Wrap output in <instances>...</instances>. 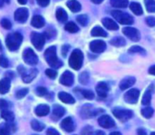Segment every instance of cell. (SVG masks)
I'll list each match as a JSON object with an SVG mask.
<instances>
[{"instance_id":"cell-1","label":"cell","mask_w":155,"mask_h":135,"mask_svg":"<svg viewBox=\"0 0 155 135\" xmlns=\"http://www.w3.org/2000/svg\"><path fill=\"white\" fill-rule=\"evenodd\" d=\"M22 41H23V35L17 32L7 35L5 38L6 46L10 51H16L20 47Z\"/></svg>"},{"instance_id":"cell-2","label":"cell","mask_w":155,"mask_h":135,"mask_svg":"<svg viewBox=\"0 0 155 135\" xmlns=\"http://www.w3.org/2000/svg\"><path fill=\"white\" fill-rule=\"evenodd\" d=\"M45 58L47 64L54 68H60L63 65V63L57 58L55 46H51L46 49L45 52Z\"/></svg>"},{"instance_id":"cell-3","label":"cell","mask_w":155,"mask_h":135,"mask_svg":"<svg viewBox=\"0 0 155 135\" xmlns=\"http://www.w3.org/2000/svg\"><path fill=\"white\" fill-rule=\"evenodd\" d=\"M83 62H84L83 53L79 49H75L72 53L69 58V65L74 70H79L83 65Z\"/></svg>"},{"instance_id":"cell-4","label":"cell","mask_w":155,"mask_h":135,"mask_svg":"<svg viewBox=\"0 0 155 135\" xmlns=\"http://www.w3.org/2000/svg\"><path fill=\"white\" fill-rule=\"evenodd\" d=\"M17 70H18L19 74H21L24 83H25V84L31 83V82L35 78V76L37 75V74H38V71H37L36 69L32 68V69L26 70V69H25L24 66H22V65L18 66Z\"/></svg>"},{"instance_id":"cell-5","label":"cell","mask_w":155,"mask_h":135,"mask_svg":"<svg viewBox=\"0 0 155 135\" xmlns=\"http://www.w3.org/2000/svg\"><path fill=\"white\" fill-rule=\"evenodd\" d=\"M111 15L122 25H132L134 24V18L129 14L119 11V10H114L111 12Z\"/></svg>"},{"instance_id":"cell-6","label":"cell","mask_w":155,"mask_h":135,"mask_svg":"<svg viewBox=\"0 0 155 135\" xmlns=\"http://www.w3.org/2000/svg\"><path fill=\"white\" fill-rule=\"evenodd\" d=\"M113 114L121 122H127L134 115L132 111L126 109H121V108H114L113 110Z\"/></svg>"},{"instance_id":"cell-7","label":"cell","mask_w":155,"mask_h":135,"mask_svg":"<svg viewBox=\"0 0 155 135\" xmlns=\"http://www.w3.org/2000/svg\"><path fill=\"white\" fill-rule=\"evenodd\" d=\"M23 59L29 65H35L38 63V57L31 48H26L23 53Z\"/></svg>"},{"instance_id":"cell-8","label":"cell","mask_w":155,"mask_h":135,"mask_svg":"<svg viewBox=\"0 0 155 135\" xmlns=\"http://www.w3.org/2000/svg\"><path fill=\"white\" fill-rule=\"evenodd\" d=\"M31 42L37 50H41L44 47L45 42V36L43 34L33 32L31 34Z\"/></svg>"},{"instance_id":"cell-9","label":"cell","mask_w":155,"mask_h":135,"mask_svg":"<svg viewBox=\"0 0 155 135\" xmlns=\"http://www.w3.org/2000/svg\"><path fill=\"white\" fill-rule=\"evenodd\" d=\"M140 91L138 89H131L124 94V101L128 104H134L138 102Z\"/></svg>"},{"instance_id":"cell-10","label":"cell","mask_w":155,"mask_h":135,"mask_svg":"<svg viewBox=\"0 0 155 135\" xmlns=\"http://www.w3.org/2000/svg\"><path fill=\"white\" fill-rule=\"evenodd\" d=\"M90 49L95 54H100L106 49V44L103 40H94L90 43Z\"/></svg>"},{"instance_id":"cell-11","label":"cell","mask_w":155,"mask_h":135,"mask_svg":"<svg viewBox=\"0 0 155 135\" xmlns=\"http://www.w3.org/2000/svg\"><path fill=\"white\" fill-rule=\"evenodd\" d=\"M123 33L132 41L134 42H137L140 40V33L136 28L134 27H124L123 29Z\"/></svg>"},{"instance_id":"cell-12","label":"cell","mask_w":155,"mask_h":135,"mask_svg":"<svg viewBox=\"0 0 155 135\" xmlns=\"http://www.w3.org/2000/svg\"><path fill=\"white\" fill-rule=\"evenodd\" d=\"M98 123L100 124L101 127L105 128V129H110L115 125L114 121L109 115H102L98 119Z\"/></svg>"},{"instance_id":"cell-13","label":"cell","mask_w":155,"mask_h":135,"mask_svg":"<svg viewBox=\"0 0 155 135\" xmlns=\"http://www.w3.org/2000/svg\"><path fill=\"white\" fill-rule=\"evenodd\" d=\"M28 18V10L27 8L22 7V8H18L15 12V19L17 22L20 23H25Z\"/></svg>"},{"instance_id":"cell-14","label":"cell","mask_w":155,"mask_h":135,"mask_svg":"<svg viewBox=\"0 0 155 135\" xmlns=\"http://www.w3.org/2000/svg\"><path fill=\"white\" fill-rule=\"evenodd\" d=\"M74 74L69 71H65L60 77V83L63 85L71 86L74 84Z\"/></svg>"},{"instance_id":"cell-15","label":"cell","mask_w":155,"mask_h":135,"mask_svg":"<svg viewBox=\"0 0 155 135\" xmlns=\"http://www.w3.org/2000/svg\"><path fill=\"white\" fill-rule=\"evenodd\" d=\"M61 127L66 133H72L75 129V125L71 117H66L65 119H64L61 123Z\"/></svg>"},{"instance_id":"cell-16","label":"cell","mask_w":155,"mask_h":135,"mask_svg":"<svg viewBox=\"0 0 155 135\" xmlns=\"http://www.w3.org/2000/svg\"><path fill=\"white\" fill-rule=\"evenodd\" d=\"M135 81H136L135 78L133 77V76L125 77V78H124V79L121 81V83H120V84H119V87H120V89H121L122 91H124V90H126V89L132 87V86L135 84Z\"/></svg>"},{"instance_id":"cell-17","label":"cell","mask_w":155,"mask_h":135,"mask_svg":"<svg viewBox=\"0 0 155 135\" xmlns=\"http://www.w3.org/2000/svg\"><path fill=\"white\" fill-rule=\"evenodd\" d=\"M96 93L98 94L99 97L101 98H105L107 96L108 91H109V87L108 85L104 83V82H100L97 85H96Z\"/></svg>"},{"instance_id":"cell-18","label":"cell","mask_w":155,"mask_h":135,"mask_svg":"<svg viewBox=\"0 0 155 135\" xmlns=\"http://www.w3.org/2000/svg\"><path fill=\"white\" fill-rule=\"evenodd\" d=\"M65 113L64 108H63L60 105H54L53 108V113H52V119L54 121H58L60 118H62L64 116Z\"/></svg>"},{"instance_id":"cell-19","label":"cell","mask_w":155,"mask_h":135,"mask_svg":"<svg viewBox=\"0 0 155 135\" xmlns=\"http://www.w3.org/2000/svg\"><path fill=\"white\" fill-rule=\"evenodd\" d=\"M11 122H8V123H4L0 126V134H10L12 133H15V126L13 123H10Z\"/></svg>"},{"instance_id":"cell-20","label":"cell","mask_w":155,"mask_h":135,"mask_svg":"<svg viewBox=\"0 0 155 135\" xmlns=\"http://www.w3.org/2000/svg\"><path fill=\"white\" fill-rule=\"evenodd\" d=\"M10 85H11V82L10 79L5 77L4 79H2L0 81V94H5L6 93H8L9 89H10Z\"/></svg>"},{"instance_id":"cell-21","label":"cell","mask_w":155,"mask_h":135,"mask_svg":"<svg viewBox=\"0 0 155 135\" xmlns=\"http://www.w3.org/2000/svg\"><path fill=\"white\" fill-rule=\"evenodd\" d=\"M49 112H50V108L46 104H40L35 110V113L37 116H45L49 114Z\"/></svg>"},{"instance_id":"cell-22","label":"cell","mask_w":155,"mask_h":135,"mask_svg":"<svg viewBox=\"0 0 155 135\" xmlns=\"http://www.w3.org/2000/svg\"><path fill=\"white\" fill-rule=\"evenodd\" d=\"M58 98H59L63 103H64V104H74V102H75V101H74V98L71 94H67V93H64V92L59 93Z\"/></svg>"},{"instance_id":"cell-23","label":"cell","mask_w":155,"mask_h":135,"mask_svg":"<svg viewBox=\"0 0 155 135\" xmlns=\"http://www.w3.org/2000/svg\"><path fill=\"white\" fill-rule=\"evenodd\" d=\"M31 25L35 28H41L45 25V19L41 15H36L32 18Z\"/></svg>"},{"instance_id":"cell-24","label":"cell","mask_w":155,"mask_h":135,"mask_svg":"<svg viewBox=\"0 0 155 135\" xmlns=\"http://www.w3.org/2000/svg\"><path fill=\"white\" fill-rule=\"evenodd\" d=\"M153 91V85H150L149 89L145 92L143 99H142V104L143 105H149L152 101V92Z\"/></svg>"},{"instance_id":"cell-25","label":"cell","mask_w":155,"mask_h":135,"mask_svg":"<svg viewBox=\"0 0 155 135\" xmlns=\"http://www.w3.org/2000/svg\"><path fill=\"white\" fill-rule=\"evenodd\" d=\"M102 22H103L104 25L109 30H117L119 28L118 25L111 18H104L102 20Z\"/></svg>"},{"instance_id":"cell-26","label":"cell","mask_w":155,"mask_h":135,"mask_svg":"<svg viewBox=\"0 0 155 135\" xmlns=\"http://www.w3.org/2000/svg\"><path fill=\"white\" fill-rule=\"evenodd\" d=\"M67 6L69 7V9L74 12V13H76V12H79L82 8L81 6V4L76 1V0H68L67 3H66Z\"/></svg>"},{"instance_id":"cell-27","label":"cell","mask_w":155,"mask_h":135,"mask_svg":"<svg viewBox=\"0 0 155 135\" xmlns=\"http://www.w3.org/2000/svg\"><path fill=\"white\" fill-rule=\"evenodd\" d=\"M98 113L96 110L94 109H89V108H86V107H84L81 111V115L83 118L84 119H87V118H91L94 115H96Z\"/></svg>"},{"instance_id":"cell-28","label":"cell","mask_w":155,"mask_h":135,"mask_svg":"<svg viewBox=\"0 0 155 135\" xmlns=\"http://www.w3.org/2000/svg\"><path fill=\"white\" fill-rule=\"evenodd\" d=\"M56 18L59 22L61 23H65L67 21V18H68V15H67V13L62 8V7H59L57 10H56Z\"/></svg>"},{"instance_id":"cell-29","label":"cell","mask_w":155,"mask_h":135,"mask_svg":"<svg viewBox=\"0 0 155 135\" xmlns=\"http://www.w3.org/2000/svg\"><path fill=\"white\" fill-rule=\"evenodd\" d=\"M1 116L6 122H13L14 119H15L14 114L11 111L7 110V109H3V111L1 112Z\"/></svg>"},{"instance_id":"cell-30","label":"cell","mask_w":155,"mask_h":135,"mask_svg":"<svg viewBox=\"0 0 155 135\" xmlns=\"http://www.w3.org/2000/svg\"><path fill=\"white\" fill-rule=\"evenodd\" d=\"M110 3L114 7L124 8L128 5L129 1L128 0H110Z\"/></svg>"},{"instance_id":"cell-31","label":"cell","mask_w":155,"mask_h":135,"mask_svg":"<svg viewBox=\"0 0 155 135\" xmlns=\"http://www.w3.org/2000/svg\"><path fill=\"white\" fill-rule=\"evenodd\" d=\"M91 35L93 36H104V37H106L107 36V33L101 27V26H95L93 28L92 32H91Z\"/></svg>"},{"instance_id":"cell-32","label":"cell","mask_w":155,"mask_h":135,"mask_svg":"<svg viewBox=\"0 0 155 135\" xmlns=\"http://www.w3.org/2000/svg\"><path fill=\"white\" fill-rule=\"evenodd\" d=\"M111 44H113L114 46H117V47H122L125 44V39L121 37V36H117V37H114L113 38L111 41H110Z\"/></svg>"},{"instance_id":"cell-33","label":"cell","mask_w":155,"mask_h":135,"mask_svg":"<svg viewBox=\"0 0 155 135\" xmlns=\"http://www.w3.org/2000/svg\"><path fill=\"white\" fill-rule=\"evenodd\" d=\"M130 8L131 10L133 11V13H134L135 15H143V8L141 6L140 4L138 3H135V2H133L131 5H130Z\"/></svg>"},{"instance_id":"cell-34","label":"cell","mask_w":155,"mask_h":135,"mask_svg":"<svg viewBox=\"0 0 155 135\" xmlns=\"http://www.w3.org/2000/svg\"><path fill=\"white\" fill-rule=\"evenodd\" d=\"M31 127L33 130L36 131V132H41L45 129V124L40 123L39 121L37 120H33L31 122Z\"/></svg>"},{"instance_id":"cell-35","label":"cell","mask_w":155,"mask_h":135,"mask_svg":"<svg viewBox=\"0 0 155 135\" xmlns=\"http://www.w3.org/2000/svg\"><path fill=\"white\" fill-rule=\"evenodd\" d=\"M64 29L66 31H68L69 33H77L79 31V27L76 25V24H74V22H68L65 26Z\"/></svg>"},{"instance_id":"cell-36","label":"cell","mask_w":155,"mask_h":135,"mask_svg":"<svg viewBox=\"0 0 155 135\" xmlns=\"http://www.w3.org/2000/svg\"><path fill=\"white\" fill-rule=\"evenodd\" d=\"M144 3L148 12L155 13V0H144Z\"/></svg>"},{"instance_id":"cell-37","label":"cell","mask_w":155,"mask_h":135,"mask_svg":"<svg viewBox=\"0 0 155 135\" xmlns=\"http://www.w3.org/2000/svg\"><path fill=\"white\" fill-rule=\"evenodd\" d=\"M129 53L131 54H141L143 55H144L146 54L145 50L140 46H137V45H134V46H132L130 49H129Z\"/></svg>"},{"instance_id":"cell-38","label":"cell","mask_w":155,"mask_h":135,"mask_svg":"<svg viewBox=\"0 0 155 135\" xmlns=\"http://www.w3.org/2000/svg\"><path fill=\"white\" fill-rule=\"evenodd\" d=\"M153 113H154V110H153V108H151V107H145V108H143V109L142 110V114H143V116L145 117V118H147V119L151 118V117L153 116Z\"/></svg>"},{"instance_id":"cell-39","label":"cell","mask_w":155,"mask_h":135,"mask_svg":"<svg viewBox=\"0 0 155 135\" xmlns=\"http://www.w3.org/2000/svg\"><path fill=\"white\" fill-rule=\"evenodd\" d=\"M76 21L82 25V26H85L88 23V16L86 15H80L76 17Z\"/></svg>"},{"instance_id":"cell-40","label":"cell","mask_w":155,"mask_h":135,"mask_svg":"<svg viewBox=\"0 0 155 135\" xmlns=\"http://www.w3.org/2000/svg\"><path fill=\"white\" fill-rule=\"evenodd\" d=\"M89 81V74L87 72H83L79 75V82L82 84H86Z\"/></svg>"},{"instance_id":"cell-41","label":"cell","mask_w":155,"mask_h":135,"mask_svg":"<svg viewBox=\"0 0 155 135\" xmlns=\"http://www.w3.org/2000/svg\"><path fill=\"white\" fill-rule=\"evenodd\" d=\"M27 94H28V89H27V88H23V89L18 90V91L15 93V97H16L17 99H22V98H24Z\"/></svg>"},{"instance_id":"cell-42","label":"cell","mask_w":155,"mask_h":135,"mask_svg":"<svg viewBox=\"0 0 155 135\" xmlns=\"http://www.w3.org/2000/svg\"><path fill=\"white\" fill-rule=\"evenodd\" d=\"M81 94H83V96H84L85 99L93 100V99L94 98V94L92 91H89V90H83V91H81Z\"/></svg>"},{"instance_id":"cell-43","label":"cell","mask_w":155,"mask_h":135,"mask_svg":"<svg viewBox=\"0 0 155 135\" xmlns=\"http://www.w3.org/2000/svg\"><path fill=\"white\" fill-rule=\"evenodd\" d=\"M8 65H9V62H8L7 58L5 55L1 54L0 55V66L3 68H6V67H8Z\"/></svg>"},{"instance_id":"cell-44","label":"cell","mask_w":155,"mask_h":135,"mask_svg":"<svg viewBox=\"0 0 155 135\" xmlns=\"http://www.w3.org/2000/svg\"><path fill=\"white\" fill-rule=\"evenodd\" d=\"M0 24H1V25H2L5 29H11V27H12V23H11L8 19H6V18L2 19L1 22H0Z\"/></svg>"},{"instance_id":"cell-45","label":"cell","mask_w":155,"mask_h":135,"mask_svg":"<svg viewBox=\"0 0 155 135\" xmlns=\"http://www.w3.org/2000/svg\"><path fill=\"white\" fill-rule=\"evenodd\" d=\"M45 74H46L49 78H51V79H54V78L57 76V73H56V71H54V69H46V70H45Z\"/></svg>"},{"instance_id":"cell-46","label":"cell","mask_w":155,"mask_h":135,"mask_svg":"<svg viewBox=\"0 0 155 135\" xmlns=\"http://www.w3.org/2000/svg\"><path fill=\"white\" fill-rule=\"evenodd\" d=\"M45 38H47V39H50V38H52V37H54V35H55V31H54V29H51V28H48L45 32Z\"/></svg>"},{"instance_id":"cell-47","label":"cell","mask_w":155,"mask_h":135,"mask_svg":"<svg viewBox=\"0 0 155 135\" xmlns=\"http://www.w3.org/2000/svg\"><path fill=\"white\" fill-rule=\"evenodd\" d=\"M36 94H37L39 96H45V95L47 94V90H46L45 87L39 86V87L36 88Z\"/></svg>"},{"instance_id":"cell-48","label":"cell","mask_w":155,"mask_h":135,"mask_svg":"<svg viewBox=\"0 0 155 135\" xmlns=\"http://www.w3.org/2000/svg\"><path fill=\"white\" fill-rule=\"evenodd\" d=\"M146 21V24L149 25V26H155V17L153 16H149L145 19Z\"/></svg>"},{"instance_id":"cell-49","label":"cell","mask_w":155,"mask_h":135,"mask_svg":"<svg viewBox=\"0 0 155 135\" xmlns=\"http://www.w3.org/2000/svg\"><path fill=\"white\" fill-rule=\"evenodd\" d=\"M36 2H37V4H38L40 6L45 7V6H46V5H49L50 0H36Z\"/></svg>"},{"instance_id":"cell-50","label":"cell","mask_w":155,"mask_h":135,"mask_svg":"<svg viewBox=\"0 0 155 135\" xmlns=\"http://www.w3.org/2000/svg\"><path fill=\"white\" fill-rule=\"evenodd\" d=\"M92 133H93V130L91 127H86L82 132V134H92Z\"/></svg>"},{"instance_id":"cell-51","label":"cell","mask_w":155,"mask_h":135,"mask_svg":"<svg viewBox=\"0 0 155 135\" xmlns=\"http://www.w3.org/2000/svg\"><path fill=\"white\" fill-rule=\"evenodd\" d=\"M7 107H8V103L5 100H0V108L6 109Z\"/></svg>"},{"instance_id":"cell-52","label":"cell","mask_w":155,"mask_h":135,"mask_svg":"<svg viewBox=\"0 0 155 135\" xmlns=\"http://www.w3.org/2000/svg\"><path fill=\"white\" fill-rule=\"evenodd\" d=\"M46 134L48 135H51V134H54V135H59V133L56 131V130H54V129H52V128H50V129H48L47 130V132H46Z\"/></svg>"},{"instance_id":"cell-53","label":"cell","mask_w":155,"mask_h":135,"mask_svg":"<svg viewBox=\"0 0 155 135\" xmlns=\"http://www.w3.org/2000/svg\"><path fill=\"white\" fill-rule=\"evenodd\" d=\"M68 50H69V46L68 45H64L62 47V54L64 56H66V54L68 53Z\"/></svg>"},{"instance_id":"cell-54","label":"cell","mask_w":155,"mask_h":135,"mask_svg":"<svg viewBox=\"0 0 155 135\" xmlns=\"http://www.w3.org/2000/svg\"><path fill=\"white\" fill-rule=\"evenodd\" d=\"M149 74H153V75H155V65H153L150 67L149 69Z\"/></svg>"},{"instance_id":"cell-55","label":"cell","mask_w":155,"mask_h":135,"mask_svg":"<svg viewBox=\"0 0 155 135\" xmlns=\"http://www.w3.org/2000/svg\"><path fill=\"white\" fill-rule=\"evenodd\" d=\"M137 133H138V134H143V135L146 134V133H145V131H144L143 129H138V130H137Z\"/></svg>"},{"instance_id":"cell-56","label":"cell","mask_w":155,"mask_h":135,"mask_svg":"<svg viewBox=\"0 0 155 135\" xmlns=\"http://www.w3.org/2000/svg\"><path fill=\"white\" fill-rule=\"evenodd\" d=\"M17 1H18V3L21 4V5H25V4L27 3V0H17Z\"/></svg>"},{"instance_id":"cell-57","label":"cell","mask_w":155,"mask_h":135,"mask_svg":"<svg viewBox=\"0 0 155 135\" xmlns=\"http://www.w3.org/2000/svg\"><path fill=\"white\" fill-rule=\"evenodd\" d=\"M91 1L94 4H101L104 0H91Z\"/></svg>"},{"instance_id":"cell-58","label":"cell","mask_w":155,"mask_h":135,"mask_svg":"<svg viewBox=\"0 0 155 135\" xmlns=\"http://www.w3.org/2000/svg\"><path fill=\"white\" fill-rule=\"evenodd\" d=\"M121 133H118V132H115V133H111L110 135H120Z\"/></svg>"},{"instance_id":"cell-59","label":"cell","mask_w":155,"mask_h":135,"mask_svg":"<svg viewBox=\"0 0 155 135\" xmlns=\"http://www.w3.org/2000/svg\"><path fill=\"white\" fill-rule=\"evenodd\" d=\"M5 1V0H0V7H2V6H3V5H4Z\"/></svg>"},{"instance_id":"cell-60","label":"cell","mask_w":155,"mask_h":135,"mask_svg":"<svg viewBox=\"0 0 155 135\" xmlns=\"http://www.w3.org/2000/svg\"><path fill=\"white\" fill-rule=\"evenodd\" d=\"M95 133H96V134H104V132H101V131H97Z\"/></svg>"},{"instance_id":"cell-61","label":"cell","mask_w":155,"mask_h":135,"mask_svg":"<svg viewBox=\"0 0 155 135\" xmlns=\"http://www.w3.org/2000/svg\"><path fill=\"white\" fill-rule=\"evenodd\" d=\"M2 51V44H1V43H0V52Z\"/></svg>"},{"instance_id":"cell-62","label":"cell","mask_w":155,"mask_h":135,"mask_svg":"<svg viewBox=\"0 0 155 135\" xmlns=\"http://www.w3.org/2000/svg\"><path fill=\"white\" fill-rule=\"evenodd\" d=\"M152 135H155V133H152Z\"/></svg>"}]
</instances>
